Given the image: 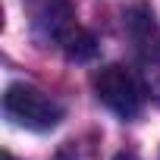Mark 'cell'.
Returning <instances> with one entry per match:
<instances>
[{"label":"cell","instance_id":"4","mask_svg":"<svg viewBox=\"0 0 160 160\" xmlns=\"http://www.w3.org/2000/svg\"><path fill=\"white\" fill-rule=\"evenodd\" d=\"M22 7L35 25V32L53 44L63 47V41L78 28L75 22V10L69 0H22Z\"/></svg>","mask_w":160,"mask_h":160},{"label":"cell","instance_id":"5","mask_svg":"<svg viewBox=\"0 0 160 160\" xmlns=\"http://www.w3.org/2000/svg\"><path fill=\"white\" fill-rule=\"evenodd\" d=\"M94 50H98V44H94L91 32H85V28H75V32L63 41V53H66L69 60H91Z\"/></svg>","mask_w":160,"mask_h":160},{"label":"cell","instance_id":"1","mask_svg":"<svg viewBox=\"0 0 160 160\" xmlns=\"http://www.w3.org/2000/svg\"><path fill=\"white\" fill-rule=\"evenodd\" d=\"M126 35L132 41L138 75L154 101H160V25L148 3H135L126 10Z\"/></svg>","mask_w":160,"mask_h":160},{"label":"cell","instance_id":"7","mask_svg":"<svg viewBox=\"0 0 160 160\" xmlns=\"http://www.w3.org/2000/svg\"><path fill=\"white\" fill-rule=\"evenodd\" d=\"M3 160H16V157H13V154H10V151H7V154H3Z\"/></svg>","mask_w":160,"mask_h":160},{"label":"cell","instance_id":"6","mask_svg":"<svg viewBox=\"0 0 160 160\" xmlns=\"http://www.w3.org/2000/svg\"><path fill=\"white\" fill-rule=\"evenodd\" d=\"M113 160H138V154H132V151H122V154H116Z\"/></svg>","mask_w":160,"mask_h":160},{"label":"cell","instance_id":"2","mask_svg":"<svg viewBox=\"0 0 160 160\" xmlns=\"http://www.w3.org/2000/svg\"><path fill=\"white\" fill-rule=\"evenodd\" d=\"M91 85H94V94L98 101L113 110L119 119H135L144 107V82H141V75L132 72L129 66L122 63H110V66H101L91 78Z\"/></svg>","mask_w":160,"mask_h":160},{"label":"cell","instance_id":"3","mask_svg":"<svg viewBox=\"0 0 160 160\" xmlns=\"http://www.w3.org/2000/svg\"><path fill=\"white\" fill-rule=\"evenodd\" d=\"M3 113L28 132H50L63 119V104L35 85L16 82L3 94Z\"/></svg>","mask_w":160,"mask_h":160}]
</instances>
